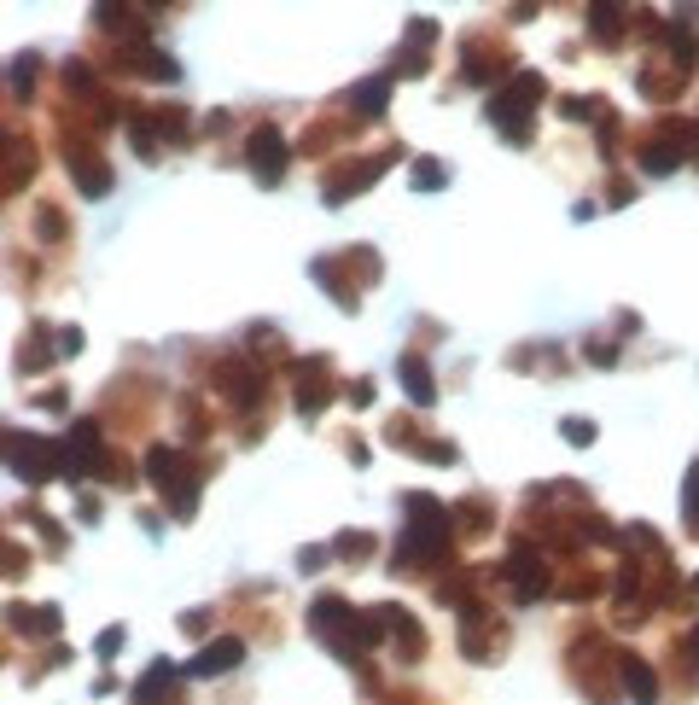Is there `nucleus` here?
Here are the masks:
<instances>
[{
    "mask_svg": "<svg viewBox=\"0 0 699 705\" xmlns=\"http://www.w3.org/2000/svg\"><path fill=\"white\" fill-rule=\"evenodd\" d=\"M379 624H385V612H356L338 595H321L309 606V630L327 641L338 659H362L367 647H379Z\"/></svg>",
    "mask_w": 699,
    "mask_h": 705,
    "instance_id": "1",
    "label": "nucleus"
},
{
    "mask_svg": "<svg viewBox=\"0 0 699 705\" xmlns=\"http://www.w3.org/2000/svg\"><path fill=\"white\" fill-rule=\"evenodd\" d=\"M397 566H437L449 554V513L437 496H408V531H402Z\"/></svg>",
    "mask_w": 699,
    "mask_h": 705,
    "instance_id": "2",
    "label": "nucleus"
},
{
    "mask_svg": "<svg viewBox=\"0 0 699 705\" xmlns=\"http://www.w3.org/2000/svg\"><path fill=\"white\" fill-rule=\"evenodd\" d=\"M536 100H542V76L536 70H519V82L507 88V94H496L490 100V123L501 129V140H531V111H536Z\"/></svg>",
    "mask_w": 699,
    "mask_h": 705,
    "instance_id": "3",
    "label": "nucleus"
},
{
    "mask_svg": "<svg viewBox=\"0 0 699 705\" xmlns=\"http://www.w3.org/2000/svg\"><path fill=\"white\" fill-rule=\"evenodd\" d=\"M6 467L18 472L24 484H41V478H53V472H65V455H59V443H47V437H30V432H6Z\"/></svg>",
    "mask_w": 699,
    "mask_h": 705,
    "instance_id": "4",
    "label": "nucleus"
},
{
    "mask_svg": "<svg viewBox=\"0 0 699 705\" xmlns=\"http://www.w3.org/2000/svg\"><path fill=\"white\" fill-rule=\"evenodd\" d=\"M146 478H158V484H164L169 513H175V519H187V513H193V472H187V461H181V449H169V443L146 449Z\"/></svg>",
    "mask_w": 699,
    "mask_h": 705,
    "instance_id": "5",
    "label": "nucleus"
},
{
    "mask_svg": "<svg viewBox=\"0 0 699 705\" xmlns=\"http://www.w3.org/2000/svg\"><path fill=\"white\" fill-rule=\"evenodd\" d=\"M501 577L513 583V601H542V595H548V566H542V554H536L531 542H519V548L507 554Z\"/></svg>",
    "mask_w": 699,
    "mask_h": 705,
    "instance_id": "6",
    "label": "nucleus"
},
{
    "mask_svg": "<svg viewBox=\"0 0 699 705\" xmlns=\"http://www.w3.org/2000/svg\"><path fill=\"white\" fill-rule=\"evenodd\" d=\"M245 158H251V169H257V181L274 187V181L286 175V135H280L274 123H257L251 140H245Z\"/></svg>",
    "mask_w": 699,
    "mask_h": 705,
    "instance_id": "7",
    "label": "nucleus"
},
{
    "mask_svg": "<svg viewBox=\"0 0 699 705\" xmlns=\"http://www.w3.org/2000/svg\"><path fill=\"white\" fill-rule=\"evenodd\" d=\"M65 449H70L65 472H70V478H88V472H94V455H100V426H94V420H76Z\"/></svg>",
    "mask_w": 699,
    "mask_h": 705,
    "instance_id": "8",
    "label": "nucleus"
},
{
    "mask_svg": "<svg viewBox=\"0 0 699 705\" xmlns=\"http://www.w3.org/2000/svg\"><path fill=\"white\" fill-rule=\"evenodd\" d=\"M239 659H245V641L239 636H222V641H210V647H204L199 659H193V665H187V676H222V671H233V665H239Z\"/></svg>",
    "mask_w": 699,
    "mask_h": 705,
    "instance_id": "9",
    "label": "nucleus"
},
{
    "mask_svg": "<svg viewBox=\"0 0 699 705\" xmlns=\"http://www.w3.org/2000/svg\"><path fill=\"white\" fill-rule=\"evenodd\" d=\"M70 169H76V187H82L88 199H105V193H111V169H105V158L82 152V146H70Z\"/></svg>",
    "mask_w": 699,
    "mask_h": 705,
    "instance_id": "10",
    "label": "nucleus"
},
{
    "mask_svg": "<svg viewBox=\"0 0 699 705\" xmlns=\"http://www.w3.org/2000/svg\"><path fill=\"white\" fill-rule=\"evenodd\" d=\"M216 385H222V397H233L239 408H251L257 391H263V379L245 368V362H222V368H216Z\"/></svg>",
    "mask_w": 699,
    "mask_h": 705,
    "instance_id": "11",
    "label": "nucleus"
},
{
    "mask_svg": "<svg viewBox=\"0 0 699 705\" xmlns=\"http://www.w3.org/2000/svg\"><path fill=\"white\" fill-rule=\"evenodd\" d=\"M589 30L600 47H618L624 41V6L618 0H589Z\"/></svg>",
    "mask_w": 699,
    "mask_h": 705,
    "instance_id": "12",
    "label": "nucleus"
},
{
    "mask_svg": "<svg viewBox=\"0 0 699 705\" xmlns=\"http://www.w3.org/2000/svg\"><path fill=\"white\" fill-rule=\"evenodd\" d=\"M397 373H402V391H408V397H414L420 408H432V403H437V379H432V368H426L420 356H402Z\"/></svg>",
    "mask_w": 699,
    "mask_h": 705,
    "instance_id": "13",
    "label": "nucleus"
},
{
    "mask_svg": "<svg viewBox=\"0 0 699 705\" xmlns=\"http://www.w3.org/2000/svg\"><path fill=\"white\" fill-rule=\"evenodd\" d=\"M327 403V362H303L298 368V408L303 414H321Z\"/></svg>",
    "mask_w": 699,
    "mask_h": 705,
    "instance_id": "14",
    "label": "nucleus"
},
{
    "mask_svg": "<svg viewBox=\"0 0 699 705\" xmlns=\"http://www.w3.org/2000/svg\"><path fill=\"white\" fill-rule=\"evenodd\" d=\"M379 158H367V164H350V175H344V181H327V204H344V199H356V193H362V187H373V181H379Z\"/></svg>",
    "mask_w": 699,
    "mask_h": 705,
    "instance_id": "15",
    "label": "nucleus"
},
{
    "mask_svg": "<svg viewBox=\"0 0 699 705\" xmlns=\"http://www.w3.org/2000/svg\"><path fill=\"white\" fill-rule=\"evenodd\" d=\"M6 618H12L24 636H53V630H59V606H12Z\"/></svg>",
    "mask_w": 699,
    "mask_h": 705,
    "instance_id": "16",
    "label": "nucleus"
},
{
    "mask_svg": "<svg viewBox=\"0 0 699 705\" xmlns=\"http://www.w3.org/2000/svg\"><path fill=\"white\" fill-rule=\"evenodd\" d=\"M123 65H129V70H152L158 82H175V76H181V65L164 59V53H152V47H123Z\"/></svg>",
    "mask_w": 699,
    "mask_h": 705,
    "instance_id": "17",
    "label": "nucleus"
},
{
    "mask_svg": "<svg viewBox=\"0 0 699 705\" xmlns=\"http://www.w3.org/2000/svg\"><path fill=\"white\" fill-rule=\"evenodd\" d=\"M624 682H630V700L635 705H659V688H653V671L635 659V653H624Z\"/></svg>",
    "mask_w": 699,
    "mask_h": 705,
    "instance_id": "18",
    "label": "nucleus"
},
{
    "mask_svg": "<svg viewBox=\"0 0 699 705\" xmlns=\"http://www.w3.org/2000/svg\"><path fill=\"white\" fill-rule=\"evenodd\" d=\"M350 100H356V111H385V100H391V76H367Z\"/></svg>",
    "mask_w": 699,
    "mask_h": 705,
    "instance_id": "19",
    "label": "nucleus"
},
{
    "mask_svg": "<svg viewBox=\"0 0 699 705\" xmlns=\"http://www.w3.org/2000/svg\"><path fill=\"white\" fill-rule=\"evenodd\" d=\"M169 688H175V671H169V665H158V671L134 688V700H140V705H158V700H169Z\"/></svg>",
    "mask_w": 699,
    "mask_h": 705,
    "instance_id": "20",
    "label": "nucleus"
},
{
    "mask_svg": "<svg viewBox=\"0 0 699 705\" xmlns=\"http://www.w3.org/2000/svg\"><path fill=\"white\" fill-rule=\"evenodd\" d=\"M35 70H41V59H35V53H18V59H12V94H30V88H35Z\"/></svg>",
    "mask_w": 699,
    "mask_h": 705,
    "instance_id": "21",
    "label": "nucleus"
},
{
    "mask_svg": "<svg viewBox=\"0 0 699 705\" xmlns=\"http://www.w3.org/2000/svg\"><path fill=\"white\" fill-rule=\"evenodd\" d=\"M443 181H449V175H443V164H437V158H420V164H414V187H420V193H426V187H443Z\"/></svg>",
    "mask_w": 699,
    "mask_h": 705,
    "instance_id": "22",
    "label": "nucleus"
},
{
    "mask_svg": "<svg viewBox=\"0 0 699 705\" xmlns=\"http://www.w3.org/2000/svg\"><path fill=\"white\" fill-rule=\"evenodd\" d=\"M158 135H164V140H187V117H181V111H158Z\"/></svg>",
    "mask_w": 699,
    "mask_h": 705,
    "instance_id": "23",
    "label": "nucleus"
},
{
    "mask_svg": "<svg viewBox=\"0 0 699 705\" xmlns=\"http://www.w3.org/2000/svg\"><path fill=\"white\" fill-rule=\"evenodd\" d=\"M682 513H688V531H699V467H688V502H682Z\"/></svg>",
    "mask_w": 699,
    "mask_h": 705,
    "instance_id": "24",
    "label": "nucleus"
},
{
    "mask_svg": "<svg viewBox=\"0 0 699 705\" xmlns=\"http://www.w3.org/2000/svg\"><path fill=\"white\" fill-rule=\"evenodd\" d=\"M367 542H373V537H362V531H344V537H338V554H344V560H367Z\"/></svg>",
    "mask_w": 699,
    "mask_h": 705,
    "instance_id": "25",
    "label": "nucleus"
},
{
    "mask_svg": "<svg viewBox=\"0 0 699 705\" xmlns=\"http://www.w3.org/2000/svg\"><path fill=\"white\" fill-rule=\"evenodd\" d=\"M560 117H600V100H560Z\"/></svg>",
    "mask_w": 699,
    "mask_h": 705,
    "instance_id": "26",
    "label": "nucleus"
},
{
    "mask_svg": "<svg viewBox=\"0 0 699 705\" xmlns=\"http://www.w3.org/2000/svg\"><path fill=\"white\" fill-rule=\"evenodd\" d=\"M117 647H123V630H117V624H111V630H105V636L94 641V653H100V659H111V653H117Z\"/></svg>",
    "mask_w": 699,
    "mask_h": 705,
    "instance_id": "27",
    "label": "nucleus"
},
{
    "mask_svg": "<svg viewBox=\"0 0 699 705\" xmlns=\"http://www.w3.org/2000/svg\"><path fill=\"white\" fill-rule=\"evenodd\" d=\"M566 437L571 443H595V426L589 420H566Z\"/></svg>",
    "mask_w": 699,
    "mask_h": 705,
    "instance_id": "28",
    "label": "nucleus"
},
{
    "mask_svg": "<svg viewBox=\"0 0 699 705\" xmlns=\"http://www.w3.org/2000/svg\"><path fill=\"white\" fill-rule=\"evenodd\" d=\"M688 671L699 676V624H694V630H688Z\"/></svg>",
    "mask_w": 699,
    "mask_h": 705,
    "instance_id": "29",
    "label": "nucleus"
},
{
    "mask_svg": "<svg viewBox=\"0 0 699 705\" xmlns=\"http://www.w3.org/2000/svg\"><path fill=\"white\" fill-rule=\"evenodd\" d=\"M676 12H682V18H699V0H682V6H676Z\"/></svg>",
    "mask_w": 699,
    "mask_h": 705,
    "instance_id": "30",
    "label": "nucleus"
},
{
    "mask_svg": "<svg viewBox=\"0 0 699 705\" xmlns=\"http://www.w3.org/2000/svg\"><path fill=\"white\" fill-rule=\"evenodd\" d=\"M146 6H169V0H146Z\"/></svg>",
    "mask_w": 699,
    "mask_h": 705,
    "instance_id": "31",
    "label": "nucleus"
}]
</instances>
